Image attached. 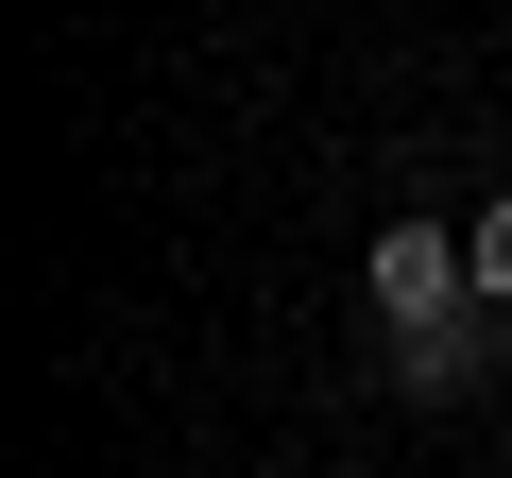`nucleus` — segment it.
<instances>
[{"instance_id":"obj_3","label":"nucleus","mask_w":512,"mask_h":478,"mask_svg":"<svg viewBox=\"0 0 512 478\" xmlns=\"http://www.w3.org/2000/svg\"><path fill=\"white\" fill-rule=\"evenodd\" d=\"M461 257H478V308H512V188L478 205V239H461Z\"/></svg>"},{"instance_id":"obj_2","label":"nucleus","mask_w":512,"mask_h":478,"mask_svg":"<svg viewBox=\"0 0 512 478\" xmlns=\"http://www.w3.org/2000/svg\"><path fill=\"white\" fill-rule=\"evenodd\" d=\"M478 359H495V308H461V325L393 342V376H410V393H478Z\"/></svg>"},{"instance_id":"obj_1","label":"nucleus","mask_w":512,"mask_h":478,"mask_svg":"<svg viewBox=\"0 0 512 478\" xmlns=\"http://www.w3.org/2000/svg\"><path fill=\"white\" fill-rule=\"evenodd\" d=\"M461 308H478V257H461L444 222H393V239H376V325L427 342V325H461Z\"/></svg>"}]
</instances>
